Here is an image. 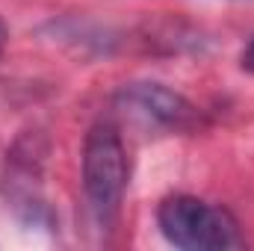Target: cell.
Listing matches in <instances>:
<instances>
[{
	"label": "cell",
	"instance_id": "1",
	"mask_svg": "<svg viewBox=\"0 0 254 251\" xmlns=\"http://www.w3.org/2000/svg\"><path fill=\"white\" fill-rule=\"evenodd\" d=\"M127 178L130 166L119 127L113 122L92 125L83 142V192L98 225L110 228L119 219Z\"/></svg>",
	"mask_w": 254,
	"mask_h": 251
},
{
	"label": "cell",
	"instance_id": "2",
	"mask_svg": "<svg viewBox=\"0 0 254 251\" xmlns=\"http://www.w3.org/2000/svg\"><path fill=\"white\" fill-rule=\"evenodd\" d=\"M163 237L184 251H222L240 249V225L222 207H213L195 195H172L157 210Z\"/></svg>",
	"mask_w": 254,
	"mask_h": 251
},
{
	"label": "cell",
	"instance_id": "3",
	"mask_svg": "<svg viewBox=\"0 0 254 251\" xmlns=\"http://www.w3.org/2000/svg\"><path fill=\"white\" fill-rule=\"evenodd\" d=\"M119 104L122 110L130 113L133 119H139L142 125L157 127V130H169V133H192L201 125V113L187 95L169 89L166 83H154V80H139V83H127L119 92Z\"/></svg>",
	"mask_w": 254,
	"mask_h": 251
},
{
	"label": "cell",
	"instance_id": "4",
	"mask_svg": "<svg viewBox=\"0 0 254 251\" xmlns=\"http://www.w3.org/2000/svg\"><path fill=\"white\" fill-rule=\"evenodd\" d=\"M240 65H243V71L254 74V36L249 39V45H246L243 54H240Z\"/></svg>",
	"mask_w": 254,
	"mask_h": 251
},
{
	"label": "cell",
	"instance_id": "5",
	"mask_svg": "<svg viewBox=\"0 0 254 251\" xmlns=\"http://www.w3.org/2000/svg\"><path fill=\"white\" fill-rule=\"evenodd\" d=\"M6 42H9V30H6V24H3V18H0V54H3Z\"/></svg>",
	"mask_w": 254,
	"mask_h": 251
}]
</instances>
